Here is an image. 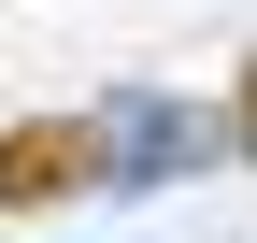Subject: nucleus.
I'll use <instances>...</instances> for the list:
<instances>
[{
	"label": "nucleus",
	"instance_id": "nucleus-1",
	"mask_svg": "<svg viewBox=\"0 0 257 243\" xmlns=\"http://www.w3.org/2000/svg\"><path fill=\"white\" fill-rule=\"evenodd\" d=\"M86 172V129H29V143H0V200H43V186H72Z\"/></svg>",
	"mask_w": 257,
	"mask_h": 243
}]
</instances>
